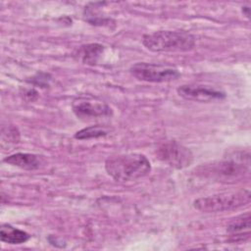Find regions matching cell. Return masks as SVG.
Masks as SVG:
<instances>
[{
  "label": "cell",
  "mask_w": 251,
  "mask_h": 251,
  "mask_svg": "<svg viewBox=\"0 0 251 251\" xmlns=\"http://www.w3.org/2000/svg\"><path fill=\"white\" fill-rule=\"evenodd\" d=\"M2 130L7 131V133H8V134H6L5 132L2 131V143H4L5 141H8L9 143H13V144H16V143L19 142L20 133H19L16 126H9L6 129L3 127Z\"/></svg>",
  "instance_id": "obj_14"
},
{
  "label": "cell",
  "mask_w": 251,
  "mask_h": 251,
  "mask_svg": "<svg viewBox=\"0 0 251 251\" xmlns=\"http://www.w3.org/2000/svg\"><path fill=\"white\" fill-rule=\"evenodd\" d=\"M104 51V46L98 43H89L82 45L78 50V58L82 63L87 65H95Z\"/></svg>",
  "instance_id": "obj_12"
},
{
  "label": "cell",
  "mask_w": 251,
  "mask_h": 251,
  "mask_svg": "<svg viewBox=\"0 0 251 251\" xmlns=\"http://www.w3.org/2000/svg\"><path fill=\"white\" fill-rule=\"evenodd\" d=\"M249 172V162L243 159L228 158L218 163L205 167L201 172L204 175L216 179L217 181L230 183L243 178Z\"/></svg>",
  "instance_id": "obj_4"
},
{
  "label": "cell",
  "mask_w": 251,
  "mask_h": 251,
  "mask_svg": "<svg viewBox=\"0 0 251 251\" xmlns=\"http://www.w3.org/2000/svg\"><path fill=\"white\" fill-rule=\"evenodd\" d=\"M176 91L183 99L196 102H212L226 98L224 91L203 84H183Z\"/></svg>",
  "instance_id": "obj_8"
},
{
  "label": "cell",
  "mask_w": 251,
  "mask_h": 251,
  "mask_svg": "<svg viewBox=\"0 0 251 251\" xmlns=\"http://www.w3.org/2000/svg\"><path fill=\"white\" fill-rule=\"evenodd\" d=\"M107 134H108V130L105 127L100 126H91L76 131L75 134V138L79 140H84V139L102 137Z\"/></svg>",
  "instance_id": "obj_13"
},
{
  "label": "cell",
  "mask_w": 251,
  "mask_h": 251,
  "mask_svg": "<svg viewBox=\"0 0 251 251\" xmlns=\"http://www.w3.org/2000/svg\"><path fill=\"white\" fill-rule=\"evenodd\" d=\"M105 169L115 180L126 182L148 175L151 164L143 154L127 153L109 157L105 162Z\"/></svg>",
  "instance_id": "obj_1"
},
{
  "label": "cell",
  "mask_w": 251,
  "mask_h": 251,
  "mask_svg": "<svg viewBox=\"0 0 251 251\" xmlns=\"http://www.w3.org/2000/svg\"><path fill=\"white\" fill-rule=\"evenodd\" d=\"M3 162L24 170L32 171L39 169L43 163V159L41 156L31 153H15L4 158Z\"/></svg>",
  "instance_id": "obj_10"
},
{
  "label": "cell",
  "mask_w": 251,
  "mask_h": 251,
  "mask_svg": "<svg viewBox=\"0 0 251 251\" xmlns=\"http://www.w3.org/2000/svg\"><path fill=\"white\" fill-rule=\"evenodd\" d=\"M156 156L163 163L177 170L189 167L193 161L192 152L176 140L161 143L156 149Z\"/></svg>",
  "instance_id": "obj_6"
},
{
  "label": "cell",
  "mask_w": 251,
  "mask_h": 251,
  "mask_svg": "<svg viewBox=\"0 0 251 251\" xmlns=\"http://www.w3.org/2000/svg\"><path fill=\"white\" fill-rule=\"evenodd\" d=\"M250 213L247 212L232 219L226 226V231L230 234L232 242L244 241L250 236Z\"/></svg>",
  "instance_id": "obj_9"
},
{
  "label": "cell",
  "mask_w": 251,
  "mask_h": 251,
  "mask_svg": "<svg viewBox=\"0 0 251 251\" xmlns=\"http://www.w3.org/2000/svg\"><path fill=\"white\" fill-rule=\"evenodd\" d=\"M0 237L3 242L9 244H22L26 242L30 238V235L26 231L4 224L0 227Z\"/></svg>",
  "instance_id": "obj_11"
},
{
  "label": "cell",
  "mask_w": 251,
  "mask_h": 251,
  "mask_svg": "<svg viewBox=\"0 0 251 251\" xmlns=\"http://www.w3.org/2000/svg\"><path fill=\"white\" fill-rule=\"evenodd\" d=\"M129 73L136 79L146 82H167L175 80L180 75L175 67L144 62L132 65Z\"/></svg>",
  "instance_id": "obj_5"
},
{
  "label": "cell",
  "mask_w": 251,
  "mask_h": 251,
  "mask_svg": "<svg viewBox=\"0 0 251 251\" xmlns=\"http://www.w3.org/2000/svg\"><path fill=\"white\" fill-rule=\"evenodd\" d=\"M142 43L153 52H187L194 48L195 37L185 30H159L144 34Z\"/></svg>",
  "instance_id": "obj_2"
},
{
  "label": "cell",
  "mask_w": 251,
  "mask_h": 251,
  "mask_svg": "<svg viewBox=\"0 0 251 251\" xmlns=\"http://www.w3.org/2000/svg\"><path fill=\"white\" fill-rule=\"evenodd\" d=\"M242 13L244 14V16H246V18H250V8L248 6H243L241 9Z\"/></svg>",
  "instance_id": "obj_15"
},
{
  "label": "cell",
  "mask_w": 251,
  "mask_h": 251,
  "mask_svg": "<svg viewBox=\"0 0 251 251\" xmlns=\"http://www.w3.org/2000/svg\"><path fill=\"white\" fill-rule=\"evenodd\" d=\"M75 115L82 120H92L112 115L111 107L103 101L91 98H78L73 102Z\"/></svg>",
  "instance_id": "obj_7"
},
{
  "label": "cell",
  "mask_w": 251,
  "mask_h": 251,
  "mask_svg": "<svg viewBox=\"0 0 251 251\" xmlns=\"http://www.w3.org/2000/svg\"><path fill=\"white\" fill-rule=\"evenodd\" d=\"M250 191L240 189L200 197L193 201V207L202 213H219L244 207L250 203Z\"/></svg>",
  "instance_id": "obj_3"
}]
</instances>
